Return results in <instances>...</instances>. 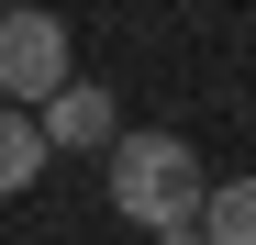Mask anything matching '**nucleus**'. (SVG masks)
I'll list each match as a JSON object with an SVG mask.
<instances>
[{
	"mask_svg": "<svg viewBox=\"0 0 256 245\" xmlns=\"http://www.w3.org/2000/svg\"><path fill=\"white\" fill-rule=\"evenodd\" d=\"M67 78H78L67 22L45 12V0H12V12H0V100H12V112H34L45 90H67Z\"/></svg>",
	"mask_w": 256,
	"mask_h": 245,
	"instance_id": "obj_2",
	"label": "nucleus"
},
{
	"mask_svg": "<svg viewBox=\"0 0 256 245\" xmlns=\"http://www.w3.org/2000/svg\"><path fill=\"white\" fill-rule=\"evenodd\" d=\"M100 168H112V212L122 223H145V234H167V223H190L200 212V156L178 145V134H112L100 145Z\"/></svg>",
	"mask_w": 256,
	"mask_h": 245,
	"instance_id": "obj_1",
	"label": "nucleus"
},
{
	"mask_svg": "<svg viewBox=\"0 0 256 245\" xmlns=\"http://www.w3.org/2000/svg\"><path fill=\"white\" fill-rule=\"evenodd\" d=\"M34 134H45V145H112L122 134V112H112V90H100V78H67V90H45V100H34Z\"/></svg>",
	"mask_w": 256,
	"mask_h": 245,
	"instance_id": "obj_3",
	"label": "nucleus"
},
{
	"mask_svg": "<svg viewBox=\"0 0 256 245\" xmlns=\"http://www.w3.org/2000/svg\"><path fill=\"white\" fill-rule=\"evenodd\" d=\"M156 245H200V223H167V234H156Z\"/></svg>",
	"mask_w": 256,
	"mask_h": 245,
	"instance_id": "obj_6",
	"label": "nucleus"
},
{
	"mask_svg": "<svg viewBox=\"0 0 256 245\" xmlns=\"http://www.w3.org/2000/svg\"><path fill=\"white\" fill-rule=\"evenodd\" d=\"M45 134H34V112H12V100H0V200H22L34 178H45Z\"/></svg>",
	"mask_w": 256,
	"mask_h": 245,
	"instance_id": "obj_5",
	"label": "nucleus"
},
{
	"mask_svg": "<svg viewBox=\"0 0 256 245\" xmlns=\"http://www.w3.org/2000/svg\"><path fill=\"white\" fill-rule=\"evenodd\" d=\"M190 223H200V245H256V178H212Z\"/></svg>",
	"mask_w": 256,
	"mask_h": 245,
	"instance_id": "obj_4",
	"label": "nucleus"
}]
</instances>
